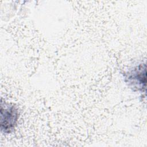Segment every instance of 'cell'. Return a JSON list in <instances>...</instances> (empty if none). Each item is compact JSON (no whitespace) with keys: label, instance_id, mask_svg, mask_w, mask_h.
Wrapping results in <instances>:
<instances>
[{"label":"cell","instance_id":"6da1fadb","mask_svg":"<svg viewBox=\"0 0 147 147\" xmlns=\"http://www.w3.org/2000/svg\"><path fill=\"white\" fill-rule=\"evenodd\" d=\"M18 113L17 109L13 106L5 107L4 110L1 107V129L5 132H10L17 121Z\"/></svg>","mask_w":147,"mask_h":147}]
</instances>
